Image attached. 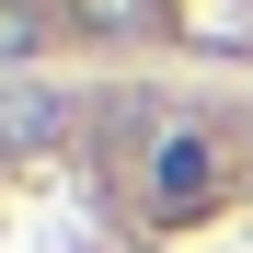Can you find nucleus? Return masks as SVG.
<instances>
[{
    "instance_id": "1",
    "label": "nucleus",
    "mask_w": 253,
    "mask_h": 253,
    "mask_svg": "<svg viewBox=\"0 0 253 253\" xmlns=\"http://www.w3.org/2000/svg\"><path fill=\"white\" fill-rule=\"evenodd\" d=\"M150 184H161V207L219 196V138H207V126H173V138H161V161H150Z\"/></svg>"
},
{
    "instance_id": "2",
    "label": "nucleus",
    "mask_w": 253,
    "mask_h": 253,
    "mask_svg": "<svg viewBox=\"0 0 253 253\" xmlns=\"http://www.w3.org/2000/svg\"><path fill=\"white\" fill-rule=\"evenodd\" d=\"M69 138V92H46V81H0V150H46Z\"/></svg>"
},
{
    "instance_id": "3",
    "label": "nucleus",
    "mask_w": 253,
    "mask_h": 253,
    "mask_svg": "<svg viewBox=\"0 0 253 253\" xmlns=\"http://www.w3.org/2000/svg\"><path fill=\"white\" fill-rule=\"evenodd\" d=\"M35 46H46V12H35V0H0V69L35 58Z\"/></svg>"
},
{
    "instance_id": "4",
    "label": "nucleus",
    "mask_w": 253,
    "mask_h": 253,
    "mask_svg": "<svg viewBox=\"0 0 253 253\" xmlns=\"http://www.w3.org/2000/svg\"><path fill=\"white\" fill-rule=\"evenodd\" d=\"M81 23H92V35H150L161 12H150V0H81Z\"/></svg>"
}]
</instances>
